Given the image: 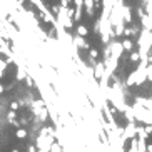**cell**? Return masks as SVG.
Wrapping results in <instances>:
<instances>
[{"label":"cell","mask_w":152,"mask_h":152,"mask_svg":"<svg viewBox=\"0 0 152 152\" xmlns=\"http://www.w3.org/2000/svg\"><path fill=\"white\" fill-rule=\"evenodd\" d=\"M122 47H124V49H127V50H130V49H132V42H130V40H125Z\"/></svg>","instance_id":"3957f363"},{"label":"cell","mask_w":152,"mask_h":152,"mask_svg":"<svg viewBox=\"0 0 152 152\" xmlns=\"http://www.w3.org/2000/svg\"><path fill=\"white\" fill-rule=\"evenodd\" d=\"M132 60H134V62H137V60H139V54H132Z\"/></svg>","instance_id":"277c9868"},{"label":"cell","mask_w":152,"mask_h":152,"mask_svg":"<svg viewBox=\"0 0 152 152\" xmlns=\"http://www.w3.org/2000/svg\"><path fill=\"white\" fill-rule=\"evenodd\" d=\"M145 79L152 80V65H149V67L145 69Z\"/></svg>","instance_id":"7a4b0ae2"},{"label":"cell","mask_w":152,"mask_h":152,"mask_svg":"<svg viewBox=\"0 0 152 152\" xmlns=\"http://www.w3.org/2000/svg\"><path fill=\"white\" fill-rule=\"evenodd\" d=\"M145 149H147V151H145V152H152V144H149V145H147V147H145Z\"/></svg>","instance_id":"5b68a950"},{"label":"cell","mask_w":152,"mask_h":152,"mask_svg":"<svg viewBox=\"0 0 152 152\" xmlns=\"http://www.w3.org/2000/svg\"><path fill=\"white\" fill-rule=\"evenodd\" d=\"M142 23L145 25V28H147V30H151V28H152V18L147 17V15H144V17H142Z\"/></svg>","instance_id":"6da1fadb"}]
</instances>
